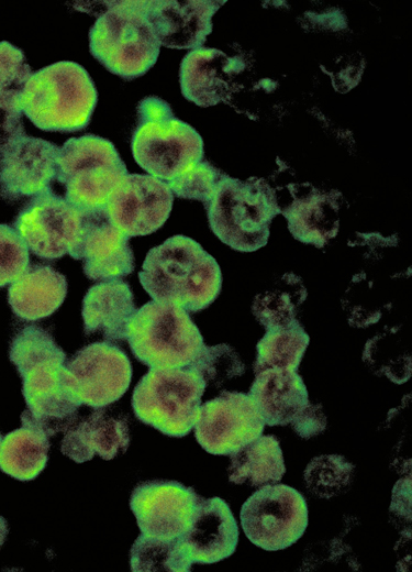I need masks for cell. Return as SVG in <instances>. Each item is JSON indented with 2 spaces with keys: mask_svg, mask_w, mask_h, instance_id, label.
Wrapping results in <instances>:
<instances>
[{
  "mask_svg": "<svg viewBox=\"0 0 412 572\" xmlns=\"http://www.w3.org/2000/svg\"><path fill=\"white\" fill-rule=\"evenodd\" d=\"M59 147L24 131L0 147V196L7 200L34 197L52 190Z\"/></svg>",
  "mask_w": 412,
  "mask_h": 572,
  "instance_id": "obj_14",
  "label": "cell"
},
{
  "mask_svg": "<svg viewBox=\"0 0 412 572\" xmlns=\"http://www.w3.org/2000/svg\"><path fill=\"white\" fill-rule=\"evenodd\" d=\"M290 186L292 201L281 209L292 237L304 244L322 249L336 237L339 228V201L342 194L336 189L300 190Z\"/></svg>",
  "mask_w": 412,
  "mask_h": 572,
  "instance_id": "obj_21",
  "label": "cell"
},
{
  "mask_svg": "<svg viewBox=\"0 0 412 572\" xmlns=\"http://www.w3.org/2000/svg\"><path fill=\"white\" fill-rule=\"evenodd\" d=\"M138 277L153 300L192 312L209 307L222 286L215 258L197 241L181 234L151 249Z\"/></svg>",
  "mask_w": 412,
  "mask_h": 572,
  "instance_id": "obj_2",
  "label": "cell"
},
{
  "mask_svg": "<svg viewBox=\"0 0 412 572\" xmlns=\"http://www.w3.org/2000/svg\"><path fill=\"white\" fill-rule=\"evenodd\" d=\"M29 265L25 242L13 227L0 223V288L13 283Z\"/></svg>",
  "mask_w": 412,
  "mask_h": 572,
  "instance_id": "obj_37",
  "label": "cell"
},
{
  "mask_svg": "<svg viewBox=\"0 0 412 572\" xmlns=\"http://www.w3.org/2000/svg\"><path fill=\"white\" fill-rule=\"evenodd\" d=\"M244 62L212 47L188 52L181 61L179 82L182 96L199 107L226 101L234 75L244 69Z\"/></svg>",
  "mask_w": 412,
  "mask_h": 572,
  "instance_id": "obj_20",
  "label": "cell"
},
{
  "mask_svg": "<svg viewBox=\"0 0 412 572\" xmlns=\"http://www.w3.org/2000/svg\"><path fill=\"white\" fill-rule=\"evenodd\" d=\"M89 416L68 428L62 440V452L77 463L91 460L96 454L112 460L124 453L130 444L126 418L94 408Z\"/></svg>",
  "mask_w": 412,
  "mask_h": 572,
  "instance_id": "obj_22",
  "label": "cell"
},
{
  "mask_svg": "<svg viewBox=\"0 0 412 572\" xmlns=\"http://www.w3.org/2000/svg\"><path fill=\"white\" fill-rule=\"evenodd\" d=\"M21 428L1 440L0 469L19 481H31L46 466L49 436L27 420L21 419Z\"/></svg>",
  "mask_w": 412,
  "mask_h": 572,
  "instance_id": "obj_26",
  "label": "cell"
},
{
  "mask_svg": "<svg viewBox=\"0 0 412 572\" xmlns=\"http://www.w3.org/2000/svg\"><path fill=\"white\" fill-rule=\"evenodd\" d=\"M125 339L134 356L148 367H187L204 345L187 310L156 300L135 310Z\"/></svg>",
  "mask_w": 412,
  "mask_h": 572,
  "instance_id": "obj_7",
  "label": "cell"
},
{
  "mask_svg": "<svg viewBox=\"0 0 412 572\" xmlns=\"http://www.w3.org/2000/svg\"><path fill=\"white\" fill-rule=\"evenodd\" d=\"M241 525L247 539L267 550H283L297 542L309 522L303 495L286 484H266L242 505Z\"/></svg>",
  "mask_w": 412,
  "mask_h": 572,
  "instance_id": "obj_10",
  "label": "cell"
},
{
  "mask_svg": "<svg viewBox=\"0 0 412 572\" xmlns=\"http://www.w3.org/2000/svg\"><path fill=\"white\" fill-rule=\"evenodd\" d=\"M130 237L115 228L104 209L82 211V224L69 255L82 261L85 275L92 280H112L134 271Z\"/></svg>",
  "mask_w": 412,
  "mask_h": 572,
  "instance_id": "obj_17",
  "label": "cell"
},
{
  "mask_svg": "<svg viewBox=\"0 0 412 572\" xmlns=\"http://www.w3.org/2000/svg\"><path fill=\"white\" fill-rule=\"evenodd\" d=\"M66 295L67 280L63 274L51 266L33 264L10 284L8 301L15 316L36 321L54 314Z\"/></svg>",
  "mask_w": 412,
  "mask_h": 572,
  "instance_id": "obj_25",
  "label": "cell"
},
{
  "mask_svg": "<svg viewBox=\"0 0 412 572\" xmlns=\"http://www.w3.org/2000/svg\"><path fill=\"white\" fill-rule=\"evenodd\" d=\"M221 175L209 162L201 161L167 184L177 197L199 200L205 205Z\"/></svg>",
  "mask_w": 412,
  "mask_h": 572,
  "instance_id": "obj_36",
  "label": "cell"
},
{
  "mask_svg": "<svg viewBox=\"0 0 412 572\" xmlns=\"http://www.w3.org/2000/svg\"><path fill=\"white\" fill-rule=\"evenodd\" d=\"M212 232L238 252L267 244L272 219L281 213L274 188L264 178L221 175L204 205Z\"/></svg>",
  "mask_w": 412,
  "mask_h": 572,
  "instance_id": "obj_4",
  "label": "cell"
},
{
  "mask_svg": "<svg viewBox=\"0 0 412 572\" xmlns=\"http://www.w3.org/2000/svg\"><path fill=\"white\" fill-rule=\"evenodd\" d=\"M248 396L267 426H287L310 404L298 371L267 369L256 373Z\"/></svg>",
  "mask_w": 412,
  "mask_h": 572,
  "instance_id": "obj_23",
  "label": "cell"
},
{
  "mask_svg": "<svg viewBox=\"0 0 412 572\" xmlns=\"http://www.w3.org/2000/svg\"><path fill=\"white\" fill-rule=\"evenodd\" d=\"M265 426L248 394L223 391L200 406L193 428L208 453L230 455L263 435Z\"/></svg>",
  "mask_w": 412,
  "mask_h": 572,
  "instance_id": "obj_13",
  "label": "cell"
},
{
  "mask_svg": "<svg viewBox=\"0 0 412 572\" xmlns=\"http://www.w3.org/2000/svg\"><path fill=\"white\" fill-rule=\"evenodd\" d=\"M82 211L53 190L32 197L20 210L14 229L29 251L56 260L69 253L78 240Z\"/></svg>",
  "mask_w": 412,
  "mask_h": 572,
  "instance_id": "obj_12",
  "label": "cell"
},
{
  "mask_svg": "<svg viewBox=\"0 0 412 572\" xmlns=\"http://www.w3.org/2000/svg\"><path fill=\"white\" fill-rule=\"evenodd\" d=\"M355 466L341 454H321L305 466L303 479L309 492L319 498H332L353 482Z\"/></svg>",
  "mask_w": 412,
  "mask_h": 572,
  "instance_id": "obj_32",
  "label": "cell"
},
{
  "mask_svg": "<svg viewBox=\"0 0 412 572\" xmlns=\"http://www.w3.org/2000/svg\"><path fill=\"white\" fill-rule=\"evenodd\" d=\"M135 310L133 293L126 282L120 278L100 282L88 289L82 300L85 333H99L108 342L122 341Z\"/></svg>",
  "mask_w": 412,
  "mask_h": 572,
  "instance_id": "obj_24",
  "label": "cell"
},
{
  "mask_svg": "<svg viewBox=\"0 0 412 572\" xmlns=\"http://www.w3.org/2000/svg\"><path fill=\"white\" fill-rule=\"evenodd\" d=\"M411 510V476L399 480L392 492L391 512L398 517L411 520V514L405 512Z\"/></svg>",
  "mask_w": 412,
  "mask_h": 572,
  "instance_id": "obj_39",
  "label": "cell"
},
{
  "mask_svg": "<svg viewBox=\"0 0 412 572\" xmlns=\"http://www.w3.org/2000/svg\"><path fill=\"white\" fill-rule=\"evenodd\" d=\"M230 458L229 481L234 484H275L286 472L280 443L272 435H260Z\"/></svg>",
  "mask_w": 412,
  "mask_h": 572,
  "instance_id": "obj_27",
  "label": "cell"
},
{
  "mask_svg": "<svg viewBox=\"0 0 412 572\" xmlns=\"http://www.w3.org/2000/svg\"><path fill=\"white\" fill-rule=\"evenodd\" d=\"M225 1H145L148 23L160 46L176 50L202 47L212 32V16Z\"/></svg>",
  "mask_w": 412,
  "mask_h": 572,
  "instance_id": "obj_18",
  "label": "cell"
},
{
  "mask_svg": "<svg viewBox=\"0 0 412 572\" xmlns=\"http://www.w3.org/2000/svg\"><path fill=\"white\" fill-rule=\"evenodd\" d=\"M66 383L80 402L103 408L119 400L132 380L131 362L119 346L93 342L77 351L65 362Z\"/></svg>",
  "mask_w": 412,
  "mask_h": 572,
  "instance_id": "obj_11",
  "label": "cell"
},
{
  "mask_svg": "<svg viewBox=\"0 0 412 572\" xmlns=\"http://www.w3.org/2000/svg\"><path fill=\"white\" fill-rule=\"evenodd\" d=\"M127 174L113 143L104 138L85 134L59 147L56 180L65 187V199L81 211L104 209Z\"/></svg>",
  "mask_w": 412,
  "mask_h": 572,
  "instance_id": "obj_9",
  "label": "cell"
},
{
  "mask_svg": "<svg viewBox=\"0 0 412 572\" xmlns=\"http://www.w3.org/2000/svg\"><path fill=\"white\" fill-rule=\"evenodd\" d=\"M238 536L229 504L216 496L200 497L191 525L178 542L192 564H211L234 553Z\"/></svg>",
  "mask_w": 412,
  "mask_h": 572,
  "instance_id": "obj_19",
  "label": "cell"
},
{
  "mask_svg": "<svg viewBox=\"0 0 412 572\" xmlns=\"http://www.w3.org/2000/svg\"><path fill=\"white\" fill-rule=\"evenodd\" d=\"M290 425L303 439L320 435L326 428V417L322 405L310 403Z\"/></svg>",
  "mask_w": 412,
  "mask_h": 572,
  "instance_id": "obj_38",
  "label": "cell"
},
{
  "mask_svg": "<svg viewBox=\"0 0 412 572\" xmlns=\"http://www.w3.org/2000/svg\"><path fill=\"white\" fill-rule=\"evenodd\" d=\"M10 361L22 378L25 419L49 437L65 431L76 420L80 402L66 383V353L52 334L37 326H26L13 337Z\"/></svg>",
  "mask_w": 412,
  "mask_h": 572,
  "instance_id": "obj_1",
  "label": "cell"
},
{
  "mask_svg": "<svg viewBox=\"0 0 412 572\" xmlns=\"http://www.w3.org/2000/svg\"><path fill=\"white\" fill-rule=\"evenodd\" d=\"M109 3L90 29V53L109 72L131 80L155 65L160 44L148 23L145 1Z\"/></svg>",
  "mask_w": 412,
  "mask_h": 572,
  "instance_id": "obj_6",
  "label": "cell"
},
{
  "mask_svg": "<svg viewBox=\"0 0 412 572\" xmlns=\"http://www.w3.org/2000/svg\"><path fill=\"white\" fill-rule=\"evenodd\" d=\"M133 572H188L192 562L187 558L177 539H162L141 534L130 551Z\"/></svg>",
  "mask_w": 412,
  "mask_h": 572,
  "instance_id": "obj_31",
  "label": "cell"
},
{
  "mask_svg": "<svg viewBox=\"0 0 412 572\" xmlns=\"http://www.w3.org/2000/svg\"><path fill=\"white\" fill-rule=\"evenodd\" d=\"M8 535V525L3 517L0 516V547L3 544Z\"/></svg>",
  "mask_w": 412,
  "mask_h": 572,
  "instance_id": "obj_40",
  "label": "cell"
},
{
  "mask_svg": "<svg viewBox=\"0 0 412 572\" xmlns=\"http://www.w3.org/2000/svg\"><path fill=\"white\" fill-rule=\"evenodd\" d=\"M97 99L88 72L75 62L62 61L32 73L21 95V109L43 131L76 132L89 124Z\"/></svg>",
  "mask_w": 412,
  "mask_h": 572,
  "instance_id": "obj_3",
  "label": "cell"
},
{
  "mask_svg": "<svg viewBox=\"0 0 412 572\" xmlns=\"http://www.w3.org/2000/svg\"><path fill=\"white\" fill-rule=\"evenodd\" d=\"M307 296L302 279L293 273H285L255 295L252 312L266 331L288 328L299 322V307Z\"/></svg>",
  "mask_w": 412,
  "mask_h": 572,
  "instance_id": "obj_28",
  "label": "cell"
},
{
  "mask_svg": "<svg viewBox=\"0 0 412 572\" xmlns=\"http://www.w3.org/2000/svg\"><path fill=\"white\" fill-rule=\"evenodd\" d=\"M1 440H2V439H1V435H0V443H1Z\"/></svg>",
  "mask_w": 412,
  "mask_h": 572,
  "instance_id": "obj_41",
  "label": "cell"
},
{
  "mask_svg": "<svg viewBox=\"0 0 412 572\" xmlns=\"http://www.w3.org/2000/svg\"><path fill=\"white\" fill-rule=\"evenodd\" d=\"M309 342L310 338L299 322L266 331L256 345L255 374L267 369L298 371Z\"/></svg>",
  "mask_w": 412,
  "mask_h": 572,
  "instance_id": "obj_30",
  "label": "cell"
},
{
  "mask_svg": "<svg viewBox=\"0 0 412 572\" xmlns=\"http://www.w3.org/2000/svg\"><path fill=\"white\" fill-rule=\"evenodd\" d=\"M32 75L23 52L0 41V110L22 116L21 95Z\"/></svg>",
  "mask_w": 412,
  "mask_h": 572,
  "instance_id": "obj_33",
  "label": "cell"
},
{
  "mask_svg": "<svg viewBox=\"0 0 412 572\" xmlns=\"http://www.w3.org/2000/svg\"><path fill=\"white\" fill-rule=\"evenodd\" d=\"M207 385L189 366L149 367L132 395L138 420L162 433L181 438L194 427Z\"/></svg>",
  "mask_w": 412,
  "mask_h": 572,
  "instance_id": "obj_8",
  "label": "cell"
},
{
  "mask_svg": "<svg viewBox=\"0 0 412 572\" xmlns=\"http://www.w3.org/2000/svg\"><path fill=\"white\" fill-rule=\"evenodd\" d=\"M174 194L168 184L151 175L127 174L110 195L104 211L127 237L147 235L168 219Z\"/></svg>",
  "mask_w": 412,
  "mask_h": 572,
  "instance_id": "obj_15",
  "label": "cell"
},
{
  "mask_svg": "<svg viewBox=\"0 0 412 572\" xmlns=\"http://www.w3.org/2000/svg\"><path fill=\"white\" fill-rule=\"evenodd\" d=\"M361 359L370 372L392 383L403 384L411 377V351L400 327L386 328L369 339Z\"/></svg>",
  "mask_w": 412,
  "mask_h": 572,
  "instance_id": "obj_29",
  "label": "cell"
},
{
  "mask_svg": "<svg viewBox=\"0 0 412 572\" xmlns=\"http://www.w3.org/2000/svg\"><path fill=\"white\" fill-rule=\"evenodd\" d=\"M189 367L202 377L205 385L215 387L245 373L238 353L225 343L211 346L204 344Z\"/></svg>",
  "mask_w": 412,
  "mask_h": 572,
  "instance_id": "obj_35",
  "label": "cell"
},
{
  "mask_svg": "<svg viewBox=\"0 0 412 572\" xmlns=\"http://www.w3.org/2000/svg\"><path fill=\"white\" fill-rule=\"evenodd\" d=\"M342 306L352 327L366 328L378 322L390 304L379 299L374 283L361 272L352 278Z\"/></svg>",
  "mask_w": 412,
  "mask_h": 572,
  "instance_id": "obj_34",
  "label": "cell"
},
{
  "mask_svg": "<svg viewBox=\"0 0 412 572\" xmlns=\"http://www.w3.org/2000/svg\"><path fill=\"white\" fill-rule=\"evenodd\" d=\"M131 148L138 166L166 183L201 162L204 154L201 135L154 96L137 105Z\"/></svg>",
  "mask_w": 412,
  "mask_h": 572,
  "instance_id": "obj_5",
  "label": "cell"
},
{
  "mask_svg": "<svg viewBox=\"0 0 412 572\" xmlns=\"http://www.w3.org/2000/svg\"><path fill=\"white\" fill-rule=\"evenodd\" d=\"M200 497L179 482L156 480L135 486L130 507L142 534L177 539L190 527Z\"/></svg>",
  "mask_w": 412,
  "mask_h": 572,
  "instance_id": "obj_16",
  "label": "cell"
}]
</instances>
